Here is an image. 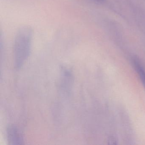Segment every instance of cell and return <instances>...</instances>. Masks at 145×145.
I'll use <instances>...</instances> for the list:
<instances>
[{
    "instance_id": "1",
    "label": "cell",
    "mask_w": 145,
    "mask_h": 145,
    "mask_svg": "<svg viewBox=\"0 0 145 145\" xmlns=\"http://www.w3.org/2000/svg\"><path fill=\"white\" fill-rule=\"evenodd\" d=\"M33 36V31L29 26H23L17 32L14 42V61L16 69H21L29 56Z\"/></svg>"
},
{
    "instance_id": "2",
    "label": "cell",
    "mask_w": 145,
    "mask_h": 145,
    "mask_svg": "<svg viewBox=\"0 0 145 145\" xmlns=\"http://www.w3.org/2000/svg\"><path fill=\"white\" fill-rule=\"evenodd\" d=\"M7 140L11 145H22L24 142L23 136L18 127L14 125H10L7 127Z\"/></svg>"
},
{
    "instance_id": "3",
    "label": "cell",
    "mask_w": 145,
    "mask_h": 145,
    "mask_svg": "<svg viewBox=\"0 0 145 145\" xmlns=\"http://www.w3.org/2000/svg\"><path fill=\"white\" fill-rule=\"evenodd\" d=\"M133 64L140 77V79L145 89V70L140 62L137 57H134L132 58Z\"/></svg>"
},
{
    "instance_id": "4",
    "label": "cell",
    "mask_w": 145,
    "mask_h": 145,
    "mask_svg": "<svg viewBox=\"0 0 145 145\" xmlns=\"http://www.w3.org/2000/svg\"><path fill=\"white\" fill-rule=\"evenodd\" d=\"M91 1L93 2H95V3H99V4H102V3H104L105 0H91Z\"/></svg>"
}]
</instances>
